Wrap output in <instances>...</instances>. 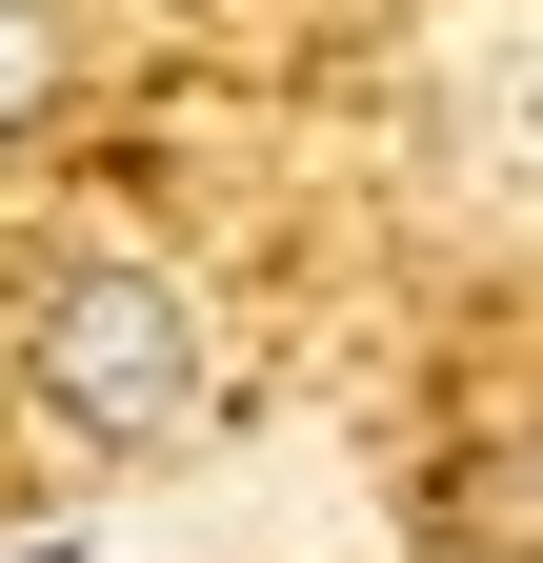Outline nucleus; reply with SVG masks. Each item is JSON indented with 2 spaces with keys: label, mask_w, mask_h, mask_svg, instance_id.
<instances>
[{
  "label": "nucleus",
  "mask_w": 543,
  "mask_h": 563,
  "mask_svg": "<svg viewBox=\"0 0 543 563\" xmlns=\"http://www.w3.org/2000/svg\"><path fill=\"white\" fill-rule=\"evenodd\" d=\"M21 383H41L60 443H181V422H201V322H181V282H142V262H60L41 322H21Z\"/></svg>",
  "instance_id": "1"
},
{
  "label": "nucleus",
  "mask_w": 543,
  "mask_h": 563,
  "mask_svg": "<svg viewBox=\"0 0 543 563\" xmlns=\"http://www.w3.org/2000/svg\"><path fill=\"white\" fill-rule=\"evenodd\" d=\"M60 121V0H0V141Z\"/></svg>",
  "instance_id": "2"
},
{
  "label": "nucleus",
  "mask_w": 543,
  "mask_h": 563,
  "mask_svg": "<svg viewBox=\"0 0 543 563\" xmlns=\"http://www.w3.org/2000/svg\"><path fill=\"white\" fill-rule=\"evenodd\" d=\"M484 543H503V563H543V443H503V463H484Z\"/></svg>",
  "instance_id": "3"
}]
</instances>
